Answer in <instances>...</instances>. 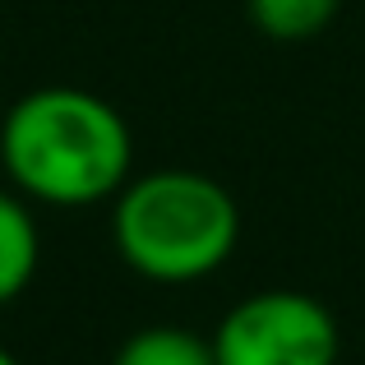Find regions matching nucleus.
I'll return each instance as SVG.
<instances>
[{
    "label": "nucleus",
    "mask_w": 365,
    "mask_h": 365,
    "mask_svg": "<svg viewBox=\"0 0 365 365\" xmlns=\"http://www.w3.org/2000/svg\"><path fill=\"white\" fill-rule=\"evenodd\" d=\"M0 167L24 199L51 208H93L116 199L134 176V139L107 98L51 83L24 93L5 111Z\"/></svg>",
    "instance_id": "obj_1"
},
{
    "label": "nucleus",
    "mask_w": 365,
    "mask_h": 365,
    "mask_svg": "<svg viewBox=\"0 0 365 365\" xmlns=\"http://www.w3.org/2000/svg\"><path fill=\"white\" fill-rule=\"evenodd\" d=\"M111 241L148 282H199L232 259L241 208L222 180L204 171H143L111 199Z\"/></svg>",
    "instance_id": "obj_2"
},
{
    "label": "nucleus",
    "mask_w": 365,
    "mask_h": 365,
    "mask_svg": "<svg viewBox=\"0 0 365 365\" xmlns=\"http://www.w3.org/2000/svg\"><path fill=\"white\" fill-rule=\"evenodd\" d=\"M342 333L310 292L268 287L236 301L213 329L217 365H338Z\"/></svg>",
    "instance_id": "obj_3"
},
{
    "label": "nucleus",
    "mask_w": 365,
    "mask_h": 365,
    "mask_svg": "<svg viewBox=\"0 0 365 365\" xmlns=\"http://www.w3.org/2000/svg\"><path fill=\"white\" fill-rule=\"evenodd\" d=\"M42 264V232L19 190H0V305L19 301Z\"/></svg>",
    "instance_id": "obj_4"
},
{
    "label": "nucleus",
    "mask_w": 365,
    "mask_h": 365,
    "mask_svg": "<svg viewBox=\"0 0 365 365\" xmlns=\"http://www.w3.org/2000/svg\"><path fill=\"white\" fill-rule=\"evenodd\" d=\"M111 365H217L213 338L180 329V324H148L120 342Z\"/></svg>",
    "instance_id": "obj_5"
},
{
    "label": "nucleus",
    "mask_w": 365,
    "mask_h": 365,
    "mask_svg": "<svg viewBox=\"0 0 365 365\" xmlns=\"http://www.w3.org/2000/svg\"><path fill=\"white\" fill-rule=\"evenodd\" d=\"M245 14L268 42H314L342 14V0H245Z\"/></svg>",
    "instance_id": "obj_6"
},
{
    "label": "nucleus",
    "mask_w": 365,
    "mask_h": 365,
    "mask_svg": "<svg viewBox=\"0 0 365 365\" xmlns=\"http://www.w3.org/2000/svg\"><path fill=\"white\" fill-rule=\"evenodd\" d=\"M0 365H19V361H14V351H5V347H0Z\"/></svg>",
    "instance_id": "obj_7"
}]
</instances>
